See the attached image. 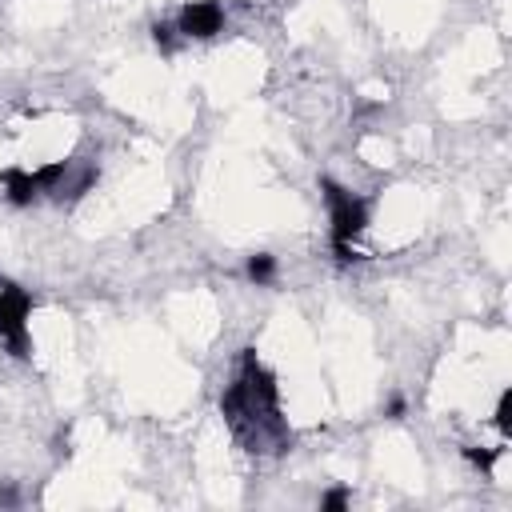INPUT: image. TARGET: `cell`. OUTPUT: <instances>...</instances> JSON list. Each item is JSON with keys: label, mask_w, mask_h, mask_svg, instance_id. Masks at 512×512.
Instances as JSON below:
<instances>
[{"label": "cell", "mask_w": 512, "mask_h": 512, "mask_svg": "<svg viewBox=\"0 0 512 512\" xmlns=\"http://www.w3.org/2000/svg\"><path fill=\"white\" fill-rule=\"evenodd\" d=\"M324 204H328V240L336 260H356V236L368 228V200L336 180H324Z\"/></svg>", "instance_id": "1"}, {"label": "cell", "mask_w": 512, "mask_h": 512, "mask_svg": "<svg viewBox=\"0 0 512 512\" xmlns=\"http://www.w3.org/2000/svg\"><path fill=\"white\" fill-rule=\"evenodd\" d=\"M28 316H32V300L24 288L16 284H0V340L12 356H28L32 340H28Z\"/></svg>", "instance_id": "2"}, {"label": "cell", "mask_w": 512, "mask_h": 512, "mask_svg": "<svg viewBox=\"0 0 512 512\" xmlns=\"http://www.w3.org/2000/svg\"><path fill=\"white\" fill-rule=\"evenodd\" d=\"M176 32L192 36V40H208V36L224 32V8L216 0H188L176 12Z\"/></svg>", "instance_id": "3"}, {"label": "cell", "mask_w": 512, "mask_h": 512, "mask_svg": "<svg viewBox=\"0 0 512 512\" xmlns=\"http://www.w3.org/2000/svg\"><path fill=\"white\" fill-rule=\"evenodd\" d=\"M0 188H4V196H8L16 208L40 200V188H36L32 168H4V172H0Z\"/></svg>", "instance_id": "4"}, {"label": "cell", "mask_w": 512, "mask_h": 512, "mask_svg": "<svg viewBox=\"0 0 512 512\" xmlns=\"http://www.w3.org/2000/svg\"><path fill=\"white\" fill-rule=\"evenodd\" d=\"M272 276H276V260H272L268 252L248 256V280H252V284H272Z\"/></svg>", "instance_id": "5"}, {"label": "cell", "mask_w": 512, "mask_h": 512, "mask_svg": "<svg viewBox=\"0 0 512 512\" xmlns=\"http://www.w3.org/2000/svg\"><path fill=\"white\" fill-rule=\"evenodd\" d=\"M508 412H512V388H504V392L496 396V416H492V420H496L500 440H508V432H512V416H508Z\"/></svg>", "instance_id": "6"}, {"label": "cell", "mask_w": 512, "mask_h": 512, "mask_svg": "<svg viewBox=\"0 0 512 512\" xmlns=\"http://www.w3.org/2000/svg\"><path fill=\"white\" fill-rule=\"evenodd\" d=\"M348 504V488H332L328 496H320V508H344Z\"/></svg>", "instance_id": "7"}]
</instances>
